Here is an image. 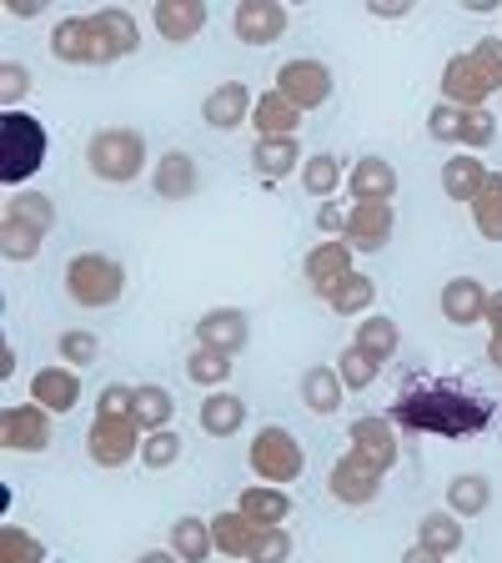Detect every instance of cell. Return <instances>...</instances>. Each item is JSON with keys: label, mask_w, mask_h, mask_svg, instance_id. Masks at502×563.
Returning <instances> with one entry per match:
<instances>
[{"label": "cell", "mask_w": 502, "mask_h": 563, "mask_svg": "<svg viewBox=\"0 0 502 563\" xmlns=\"http://www.w3.org/2000/svg\"><path fill=\"white\" fill-rule=\"evenodd\" d=\"M252 166H257V176L267 181V187H277L281 176H302L306 156H302V141L297 136H257V146H252Z\"/></svg>", "instance_id": "7402d4cb"}, {"label": "cell", "mask_w": 502, "mask_h": 563, "mask_svg": "<svg viewBox=\"0 0 502 563\" xmlns=\"http://www.w3.org/2000/svg\"><path fill=\"white\" fill-rule=\"evenodd\" d=\"M327 488L342 508H367V504H377V493H382V473H372L362 457L342 453L327 473Z\"/></svg>", "instance_id": "2e32d148"}, {"label": "cell", "mask_w": 502, "mask_h": 563, "mask_svg": "<svg viewBox=\"0 0 502 563\" xmlns=\"http://www.w3.org/2000/svg\"><path fill=\"white\" fill-rule=\"evenodd\" d=\"M402 563H447V559H437L433 549H422V543H412V549L402 553Z\"/></svg>", "instance_id": "11a10c76"}, {"label": "cell", "mask_w": 502, "mask_h": 563, "mask_svg": "<svg viewBox=\"0 0 502 563\" xmlns=\"http://www.w3.org/2000/svg\"><path fill=\"white\" fill-rule=\"evenodd\" d=\"M211 543L222 559H246L252 543H257V523L242 514V508H222V514L211 518Z\"/></svg>", "instance_id": "83f0119b"}, {"label": "cell", "mask_w": 502, "mask_h": 563, "mask_svg": "<svg viewBox=\"0 0 502 563\" xmlns=\"http://www.w3.org/2000/svg\"><path fill=\"white\" fill-rule=\"evenodd\" d=\"M468 56L478 60V70L492 81V91H502V35H482V41H472Z\"/></svg>", "instance_id": "7dc6e473"}, {"label": "cell", "mask_w": 502, "mask_h": 563, "mask_svg": "<svg viewBox=\"0 0 502 563\" xmlns=\"http://www.w3.org/2000/svg\"><path fill=\"white\" fill-rule=\"evenodd\" d=\"M252 106H257L252 86L222 81V86H211L207 101H201V121H207L211 131H236L242 121H252Z\"/></svg>", "instance_id": "ffe728a7"}, {"label": "cell", "mask_w": 502, "mask_h": 563, "mask_svg": "<svg viewBox=\"0 0 502 563\" xmlns=\"http://www.w3.org/2000/svg\"><path fill=\"white\" fill-rule=\"evenodd\" d=\"M392 227H398V207L392 201H357L347 211V236L342 242L352 252H382L392 242Z\"/></svg>", "instance_id": "5bb4252c"}, {"label": "cell", "mask_w": 502, "mask_h": 563, "mask_svg": "<svg viewBox=\"0 0 502 563\" xmlns=\"http://www.w3.org/2000/svg\"><path fill=\"white\" fill-rule=\"evenodd\" d=\"M51 156V136H46V121L31 117V111H5L0 117V176L5 187H21L31 181Z\"/></svg>", "instance_id": "277c9868"}, {"label": "cell", "mask_w": 502, "mask_h": 563, "mask_svg": "<svg viewBox=\"0 0 502 563\" xmlns=\"http://www.w3.org/2000/svg\"><path fill=\"white\" fill-rule=\"evenodd\" d=\"M352 246L342 242H316L312 252H306V262H302V277H306V287H312V297H322V302H332L337 297V287L352 277Z\"/></svg>", "instance_id": "7c38bea8"}, {"label": "cell", "mask_w": 502, "mask_h": 563, "mask_svg": "<svg viewBox=\"0 0 502 563\" xmlns=\"http://www.w3.org/2000/svg\"><path fill=\"white\" fill-rule=\"evenodd\" d=\"M488 363L502 373V328H492V332H488Z\"/></svg>", "instance_id": "9f6ffc18"}, {"label": "cell", "mask_w": 502, "mask_h": 563, "mask_svg": "<svg viewBox=\"0 0 502 563\" xmlns=\"http://www.w3.org/2000/svg\"><path fill=\"white\" fill-rule=\"evenodd\" d=\"M488 292L492 287H482L478 277H447L443 292H437V312L453 322V328H472V322H488Z\"/></svg>", "instance_id": "e0dca14e"}, {"label": "cell", "mask_w": 502, "mask_h": 563, "mask_svg": "<svg viewBox=\"0 0 502 563\" xmlns=\"http://www.w3.org/2000/svg\"><path fill=\"white\" fill-rule=\"evenodd\" d=\"M472 227L482 242H502V172H488V187L472 201Z\"/></svg>", "instance_id": "8d00e7d4"}, {"label": "cell", "mask_w": 502, "mask_h": 563, "mask_svg": "<svg viewBox=\"0 0 502 563\" xmlns=\"http://www.w3.org/2000/svg\"><path fill=\"white\" fill-rule=\"evenodd\" d=\"M342 181H347V162H342V156H332V152H312V156H306V166H302V191H306V197L332 201Z\"/></svg>", "instance_id": "836d02e7"}, {"label": "cell", "mask_w": 502, "mask_h": 563, "mask_svg": "<svg viewBox=\"0 0 502 563\" xmlns=\"http://www.w3.org/2000/svg\"><path fill=\"white\" fill-rule=\"evenodd\" d=\"M316 232L327 236V242H337V236H347V211L332 207V201H322V211H316Z\"/></svg>", "instance_id": "f907efd6"}, {"label": "cell", "mask_w": 502, "mask_h": 563, "mask_svg": "<svg viewBox=\"0 0 502 563\" xmlns=\"http://www.w3.org/2000/svg\"><path fill=\"white\" fill-rule=\"evenodd\" d=\"M236 508H242V514L252 518L257 528H281L287 518H292V493L271 488V483H252V488H242Z\"/></svg>", "instance_id": "d4e9b609"}, {"label": "cell", "mask_w": 502, "mask_h": 563, "mask_svg": "<svg viewBox=\"0 0 502 563\" xmlns=\"http://www.w3.org/2000/svg\"><path fill=\"white\" fill-rule=\"evenodd\" d=\"M488 172H492V166H482V156L457 152V156H447V162H443V191L453 201H462V207H472V201H478V191L488 187Z\"/></svg>", "instance_id": "484cf974"}, {"label": "cell", "mask_w": 502, "mask_h": 563, "mask_svg": "<svg viewBox=\"0 0 502 563\" xmlns=\"http://www.w3.org/2000/svg\"><path fill=\"white\" fill-rule=\"evenodd\" d=\"M0 563H51L46 543L21 523H0Z\"/></svg>", "instance_id": "f35d334b"}, {"label": "cell", "mask_w": 502, "mask_h": 563, "mask_svg": "<svg viewBox=\"0 0 502 563\" xmlns=\"http://www.w3.org/2000/svg\"><path fill=\"white\" fill-rule=\"evenodd\" d=\"M211 11L201 5V0H161V5H152V25L161 41H171V46H187V41H197L201 31H207Z\"/></svg>", "instance_id": "44dd1931"}, {"label": "cell", "mask_w": 502, "mask_h": 563, "mask_svg": "<svg viewBox=\"0 0 502 563\" xmlns=\"http://www.w3.org/2000/svg\"><path fill=\"white\" fill-rule=\"evenodd\" d=\"M287 25H292V15L277 0H242L232 11V35L242 46H271L287 35Z\"/></svg>", "instance_id": "4fadbf2b"}, {"label": "cell", "mask_w": 502, "mask_h": 563, "mask_svg": "<svg viewBox=\"0 0 502 563\" xmlns=\"http://www.w3.org/2000/svg\"><path fill=\"white\" fill-rule=\"evenodd\" d=\"M398 166L387 162V156H357L347 172V191L352 201H392L398 197Z\"/></svg>", "instance_id": "603a6c76"}, {"label": "cell", "mask_w": 502, "mask_h": 563, "mask_svg": "<svg viewBox=\"0 0 502 563\" xmlns=\"http://www.w3.org/2000/svg\"><path fill=\"white\" fill-rule=\"evenodd\" d=\"M277 91L306 117V111H322V106L332 101L337 81H332V66H327V60L297 56V60H287V66L277 70Z\"/></svg>", "instance_id": "9c48e42d"}, {"label": "cell", "mask_w": 502, "mask_h": 563, "mask_svg": "<svg viewBox=\"0 0 502 563\" xmlns=\"http://www.w3.org/2000/svg\"><path fill=\"white\" fill-rule=\"evenodd\" d=\"M492 96V81L478 70V60L462 51V56H453L443 66V101L457 106V111H482Z\"/></svg>", "instance_id": "ac0fdd59"}, {"label": "cell", "mask_w": 502, "mask_h": 563, "mask_svg": "<svg viewBox=\"0 0 502 563\" xmlns=\"http://www.w3.org/2000/svg\"><path fill=\"white\" fill-rule=\"evenodd\" d=\"M136 563H181V559H176L171 549H152V553H141Z\"/></svg>", "instance_id": "680465c9"}, {"label": "cell", "mask_w": 502, "mask_h": 563, "mask_svg": "<svg viewBox=\"0 0 502 563\" xmlns=\"http://www.w3.org/2000/svg\"><path fill=\"white\" fill-rule=\"evenodd\" d=\"M246 463H252L257 483L287 488V483L302 478L306 453H302V443H297L292 428H281V422H267V428H257V438H252V453H246Z\"/></svg>", "instance_id": "52a82bcc"}, {"label": "cell", "mask_w": 502, "mask_h": 563, "mask_svg": "<svg viewBox=\"0 0 502 563\" xmlns=\"http://www.w3.org/2000/svg\"><path fill=\"white\" fill-rule=\"evenodd\" d=\"M0 443H5V453H46L51 412L41 402H11L0 412Z\"/></svg>", "instance_id": "8fae6325"}, {"label": "cell", "mask_w": 502, "mask_h": 563, "mask_svg": "<svg viewBox=\"0 0 502 563\" xmlns=\"http://www.w3.org/2000/svg\"><path fill=\"white\" fill-rule=\"evenodd\" d=\"M66 292L76 307H91V312L116 307L126 297V267L105 252H81L66 262Z\"/></svg>", "instance_id": "8992f818"}, {"label": "cell", "mask_w": 502, "mask_h": 563, "mask_svg": "<svg viewBox=\"0 0 502 563\" xmlns=\"http://www.w3.org/2000/svg\"><path fill=\"white\" fill-rule=\"evenodd\" d=\"M367 11H372L377 21H408V15H412V5H387V0H372Z\"/></svg>", "instance_id": "f5cc1de1"}, {"label": "cell", "mask_w": 502, "mask_h": 563, "mask_svg": "<svg viewBox=\"0 0 502 563\" xmlns=\"http://www.w3.org/2000/svg\"><path fill=\"white\" fill-rule=\"evenodd\" d=\"M462 539H468V528H462V518H457L453 508H437V514H427L417 523V543L433 549L437 559H457V553H462Z\"/></svg>", "instance_id": "f1b7e54d"}, {"label": "cell", "mask_w": 502, "mask_h": 563, "mask_svg": "<svg viewBox=\"0 0 502 563\" xmlns=\"http://www.w3.org/2000/svg\"><path fill=\"white\" fill-rule=\"evenodd\" d=\"M427 131H433V141H457L462 136V111H457V106H433V111H427Z\"/></svg>", "instance_id": "681fc988"}, {"label": "cell", "mask_w": 502, "mask_h": 563, "mask_svg": "<svg viewBox=\"0 0 502 563\" xmlns=\"http://www.w3.org/2000/svg\"><path fill=\"white\" fill-rule=\"evenodd\" d=\"M56 232V201L46 191H11L0 207V252L5 262H35Z\"/></svg>", "instance_id": "3957f363"}, {"label": "cell", "mask_w": 502, "mask_h": 563, "mask_svg": "<svg viewBox=\"0 0 502 563\" xmlns=\"http://www.w3.org/2000/svg\"><path fill=\"white\" fill-rule=\"evenodd\" d=\"M292 559V533L287 528H257V543L246 553V563H287Z\"/></svg>", "instance_id": "f6af8a7d"}, {"label": "cell", "mask_w": 502, "mask_h": 563, "mask_svg": "<svg viewBox=\"0 0 502 563\" xmlns=\"http://www.w3.org/2000/svg\"><path fill=\"white\" fill-rule=\"evenodd\" d=\"M197 187H201V172H197V156L191 152H161L156 156V166H152V191L161 201H191L197 197Z\"/></svg>", "instance_id": "d6986e66"}, {"label": "cell", "mask_w": 502, "mask_h": 563, "mask_svg": "<svg viewBox=\"0 0 502 563\" xmlns=\"http://www.w3.org/2000/svg\"><path fill=\"white\" fill-rule=\"evenodd\" d=\"M187 377L197 387H211V393H216V387L232 383V357H226V352H211V347H191L187 352Z\"/></svg>", "instance_id": "74e56055"}, {"label": "cell", "mask_w": 502, "mask_h": 563, "mask_svg": "<svg viewBox=\"0 0 502 563\" xmlns=\"http://www.w3.org/2000/svg\"><path fill=\"white\" fill-rule=\"evenodd\" d=\"M41 11H46L41 0H5V15H15V21H35Z\"/></svg>", "instance_id": "816d5d0a"}, {"label": "cell", "mask_w": 502, "mask_h": 563, "mask_svg": "<svg viewBox=\"0 0 502 563\" xmlns=\"http://www.w3.org/2000/svg\"><path fill=\"white\" fill-rule=\"evenodd\" d=\"M252 126H257V136H297L302 111H297V106L271 86V91H261L257 106H252Z\"/></svg>", "instance_id": "f546056e"}, {"label": "cell", "mask_w": 502, "mask_h": 563, "mask_svg": "<svg viewBox=\"0 0 502 563\" xmlns=\"http://www.w3.org/2000/svg\"><path fill=\"white\" fill-rule=\"evenodd\" d=\"M51 563H56V559H51Z\"/></svg>", "instance_id": "91938a15"}, {"label": "cell", "mask_w": 502, "mask_h": 563, "mask_svg": "<svg viewBox=\"0 0 502 563\" xmlns=\"http://www.w3.org/2000/svg\"><path fill=\"white\" fill-rule=\"evenodd\" d=\"M342 377H337V367H306L302 373V402H306V412H316V418H327V412H337L342 408Z\"/></svg>", "instance_id": "e575fe53"}, {"label": "cell", "mask_w": 502, "mask_h": 563, "mask_svg": "<svg viewBox=\"0 0 502 563\" xmlns=\"http://www.w3.org/2000/svg\"><path fill=\"white\" fill-rule=\"evenodd\" d=\"M15 363H21V357H15V347L5 342V347H0V377H15Z\"/></svg>", "instance_id": "6f0895ef"}, {"label": "cell", "mask_w": 502, "mask_h": 563, "mask_svg": "<svg viewBox=\"0 0 502 563\" xmlns=\"http://www.w3.org/2000/svg\"><path fill=\"white\" fill-rule=\"evenodd\" d=\"M86 166H91L96 181L131 187V181L146 172V136L131 126H101L86 141Z\"/></svg>", "instance_id": "5b68a950"}, {"label": "cell", "mask_w": 502, "mask_h": 563, "mask_svg": "<svg viewBox=\"0 0 502 563\" xmlns=\"http://www.w3.org/2000/svg\"><path fill=\"white\" fill-rule=\"evenodd\" d=\"M181 438L171 433V428H161V433H146V443H141V463L152 473H166V468H176L181 463Z\"/></svg>", "instance_id": "7bdbcfd3"}, {"label": "cell", "mask_w": 502, "mask_h": 563, "mask_svg": "<svg viewBox=\"0 0 502 563\" xmlns=\"http://www.w3.org/2000/svg\"><path fill=\"white\" fill-rule=\"evenodd\" d=\"M347 453L362 457L372 473H392L398 468V422L382 418V412H372V418H357L347 428Z\"/></svg>", "instance_id": "30bf717a"}, {"label": "cell", "mask_w": 502, "mask_h": 563, "mask_svg": "<svg viewBox=\"0 0 502 563\" xmlns=\"http://www.w3.org/2000/svg\"><path fill=\"white\" fill-rule=\"evenodd\" d=\"M35 86V76H31V66H21V60H5L0 66V101H5V111H21V96Z\"/></svg>", "instance_id": "bcb514c9"}, {"label": "cell", "mask_w": 502, "mask_h": 563, "mask_svg": "<svg viewBox=\"0 0 502 563\" xmlns=\"http://www.w3.org/2000/svg\"><path fill=\"white\" fill-rule=\"evenodd\" d=\"M56 352H60V367H76V373H81V367H91L96 357H101V338L86 328H70L56 338Z\"/></svg>", "instance_id": "b9f144b4"}, {"label": "cell", "mask_w": 502, "mask_h": 563, "mask_svg": "<svg viewBox=\"0 0 502 563\" xmlns=\"http://www.w3.org/2000/svg\"><path fill=\"white\" fill-rule=\"evenodd\" d=\"M447 508H453L457 518H482L492 508V483L488 473H457L453 483H447Z\"/></svg>", "instance_id": "d6a6232c"}, {"label": "cell", "mask_w": 502, "mask_h": 563, "mask_svg": "<svg viewBox=\"0 0 502 563\" xmlns=\"http://www.w3.org/2000/svg\"><path fill=\"white\" fill-rule=\"evenodd\" d=\"M141 51V25L131 11L105 5L91 15H66L51 25V56L66 66H111Z\"/></svg>", "instance_id": "6da1fadb"}, {"label": "cell", "mask_w": 502, "mask_h": 563, "mask_svg": "<svg viewBox=\"0 0 502 563\" xmlns=\"http://www.w3.org/2000/svg\"><path fill=\"white\" fill-rule=\"evenodd\" d=\"M171 553L181 563H207L211 553H216V543H211V518H197V514H181L171 523Z\"/></svg>", "instance_id": "1f68e13d"}, {"label": "cell", "mask_w": 502, "mask_h": 563, "mask_svg": "<svg viewBox=\"0 0 502 563\" xmlns=\"http://www.w3.org/2000/svg\"><path fill=\"white\" fill-rule=\"evenodd\" d=\"M141 443H146V433L131 418L96 412L91 428H86V453H91L96 468H126L131 457H141Z\"/></svg>", "instance_id": "ba28073f"}, {"label": "cell", "mask_w": 502, "mask_h": 563, "mask_svg": "<svg viewBox=\"0 0 502 563\" xmlns=\"http://www.w3.org/2000/svg\"><path fill=\"white\" fill-rule=\"evenodd\" d=\"M197 422L207 438H236L246 428V402L236 398V393H226V387H216V393H207Z\"/></svg>", "instance_id": "4316f807"}, {"label": "cell", "mask_w": 502, "mask_h": 563, "mask_svg": "<svg viewBox=\"0 0 502 563\" xmlns=\"http://www.w3.org/2000/svg\"><path fill=\"white\" fill-rule=\"evenodd\" d=\"M488 328H502V287L488 292Z\"/></svg>", "instance_id": "db71d44e"}, {"label": "cell", "mask_w": 502, "mask_h": 563, "mask_svg": "<svg viewBox=\"0 0 502 563\" xmlns=\"http://www.w3.org/2000/svg\"><path fill=\"white\" fill-rule=\"evenodd\" d=\"M387 418L408 428V433H433V438H472L492 422V408L472 393L457 387H408Z\"/></svg>", "instance_id": "7a4b0ae2"}, {"label": "cell", "mask_w": 502, "mask_h": 563, "mask_svg": "<svg viewBox=\"0 0 502 563\" xmlns=\"http://www.w3.org/2000/svg\"><path fill=\"white\" fill-rule=\"evenodd\" d=\"M372 302H377V282L367 277V272H352V277L342 282V287H337V297H332L327 307H332V312H337V317H362Z\"/></svg>", "instance_id": "ab89813d"}, {"label": "cell", "mask_w": 502, "mask_h": 563, "mask_svg": "<svg viewBox=\"0 0 502 563\" xmlns=\"http://www.w3.org/2000/svg\"><path fill=\"white\" fill-rule=\"evenodd\" d=\"M171 418H176L171 387L141 383V387H136V402H131V422H136L141 433H161V428H171Z\"/></svg>", "instance_id": "4dcf8cb0"}, {"label": "cell", "mask_w": 502, "mask_h": 563, "mask_svg": "<svg viewBox=\"0 0 502 563\" xmlns=\"http://www.w3.org/2000/svg\"><path fill=\"white\" fill-rule=\"evenodd\" d=\"M131 402H136V387L111 383V387H101V398H96V412H105V418H131Z\"/></svg>", "instance_id": "c3c4849f"}, {"label": "cell", "mask_w": 502, "mask_h": 563, "mask_svg": "<svg viewBox=\"0 0 502 563\" xmlns=\"http://www.w3.org/2000/svg\"><path fill=\"white\" fill-rule=\"evenodd\" d=\"M31 402H41L46 412H70L81 402V373L76 367H41L31 377Z\"/></svg>", "instance_id": "cb8c5ba5"}, {"label": "cell", "mask_w": 502, "mask_h": 563, "mask_svg": "<svg viewBox=\"0 0 502 563\" xmlns=\"http://www.w3.org/2000/svg\"><path fill=\"white\" fill-rule=\"evenodd\" d=\"M377 373H382V363H372V357H367L362 347H342L337 352V377H342V387H347V393H367V387L377 383Z\"/></svg>", "instance_id": "60d3db41"}, {"label": "cell", "mask_w": 502, "mask_h": 563, "mask_svg": "<svg viewBox=\"0 0 502 563\" xmlns=\"http://www.w3.org/2000/svg\"><path fill=\"white\" fill-rule=\"evenodd\" d=\"M492 141H498V117H492L488 106H482V111H462V136H457V146H462V152H488Z\"/></svg>", "instance_id": "ee69618b"}, {"label": "cell", "mask_w": 502, "mask_h": 563, "mask_svg": "<svg viewBox=\"0 0 502 563\" xmlns=\"http://www.w3.org/2000/svg\"><path fill=\"white\" fill-rule=\"evenodd\" d=\"M246 342H252V317L242 307H211L197 317V347L236 357V352H246Z\"/></svg>", "instance_id": "9a60e30c"}, {"label": "cell", "mask_w": 502, "mask_h": 563, "mask_svg": "<svg viewBox=\"0 0 502 563\" xmlns=\"http://www.w3.org/2000/svg\"><path fill=\"white\" fill-rule=\"evenodd\" d=\"M352 347H362L372 363H392V357H398V347H402V332H398V322H392V317H367L362 328L352 332Z\"/></svg>", "instance_id": "d590c367"}]
</instances>
